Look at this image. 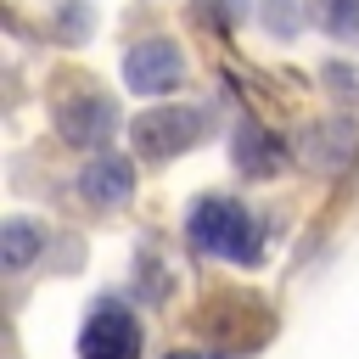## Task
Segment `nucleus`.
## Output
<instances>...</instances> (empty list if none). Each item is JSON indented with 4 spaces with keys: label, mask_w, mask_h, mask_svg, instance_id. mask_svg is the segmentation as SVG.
<instances>
[{
    "label": "nucleus",
    "mask_w": 359,
    "mask_h": 359,
    "mask_svg": "<svg viewBox=\"0 0 359 359\" xmlns=\"http://www.w3.org/2000/svg\"><path fill=\"white\" fill-rule=\"evenodd\" d=\"M79 353L84 359H135L140 353V325L118 297H101L79 331Z\"/></svg>",
    "instance_id": "nucleus-2"
},
{
    "label": "nucleus",
    "mask_w": 359,
    "mask_h": 359,
    "mask_svg": "<svg viewBox=\"0 0 359 359\" xmlns=\"http://www.w3.org/2000/svg\"><path fill=\"white\" fill-rule=\"evenodd\" d=\"M314 17H320V28L337 34V39H353V34H359V0H314Z\"/></svg>",
    "instance_id": "nucleus-10"
},
{
    "label": "nucleus",
    "mask_w": 359,
    "mask_h": 359,
    "mask_svg": "<svg viewBox=\"0 0 359 359\" xmlns=\"http://www.w3.org/2000/svg\"><path fill=\"white\" fill-rule=\"evenodd\" d=\"M45 241H39V230L28 224V219H11V224H0V269H28L34 264V252H39Z\"/></svg>",
    "instance_id": "nucleus-8"
},
{
    "label": "nucleus",
    "mask_w": 359,
    "mask_h": 359,
    "mask_svg": "<svg viewBox=\"0 0 359 359\" xmlns=\"http://www.w3.org/2000/svg\"><path fill=\"white\" fill-rule=\"evenodd\" d=\"M56 129H62V140H73V146H107L112 129H118V107H112L101 90H73V95H62V107H56Z\"/></svg>",
    "instance_id": "nucleus-3"
},
{
    "label": "nucleus",
    "mask_w": 359,
    "mask_h": 359,
    "mask_svg": "<svg viewBox=\"0 0 359 359\" xmlns=\"http://www.w3.org/2000/svg\"><path fill=\"white\" fill-rule=\"evenodd\" d=\"M196 135H202V112H191V107H157V112L135 118V151L140 157H174V151L196 146Z\"/></svg>",
    "instance_id": "nucleus-4"
},
{
    "label": "nucleus",
    "mask_w": 359,
    "mask_h": 359,
    "mask_svg": "<svg viewBox=\"0 0 359 359\" xmlns=\"http://www.w3.org/2000/svg\"><path fill=\"white\" fill-rule=\"evenodd\" d=\"M264 22L286 39V34H297V22H303V6L297 0H264Z\"/></svg>",
    "instance_id": "nucleus-11"
},
{
    "label": "nucleus",
    "mask_w": 359,
    "mask_h": 359,
    "mask_svg": "<svg viewBox=\"0 0 359 359\" xmlns=\"http://www.w3.org/2000/svg\"><path fill=\"white\" fill-rule=\"evenodd\" d=\"M180 50L168 45V39H140L129 56H123V79H129V90H140V95H163V90H174L180 84Z\"/></svg>",
    "instance_id": "nucleus-5"
},
{
    "label": "nucleus",
    "mask_w": 359,
    "mask_h": 359,
    "mask_svg": "<svg viewBox=\"0 0 359 359\" xmlns=\"http://www.w3.org/2000/svg\"><path fill=\"white\" fill-rule=\"evenodd\" d=\"M280 163V151H275V140L264 135V129H252V123H241L236 129V168L241 174H269Z\"/></svg>",
    "instance_id": "nucleus-9"
},
{
    "label": "nucleus",
    "mask_w": 359,
    "mask_h": 359,
    "mask_svg": "<svg viewBox=\"0 0 359 359\" xmlns=\"http://www.w3.org/2000/svg\"><path fill=\"white\" fill-rule=\"evenodd\" d=\"M185 230H191V241H196L202 252H213V258H230V264H252V258H258V224H252V213H247L241 202H230V196H202V202L191 208Z\"/></svg>",
    "instance_id": "nucleus-1"
},
{
    "label": "nucleus",
    "mask_w": 359,
    "mask_h": 359,
    "mask_svg": "<svg viewBox=\"0 0 359 359\" xmlns=\"http://www.w3.org/2000/svg\"><path fill=\"white\" fill-rule=\"evenodd\" d=\"M135 191V168L118 163V157H95L84 174H79V196L84 202H123Z\"/></svg>",
    "instance_id": "nucleus-7"
},
{
    "label": "nucleus",
    "mask_w": 359,
    "mask_h": 359,
    "mask_svg": "<svg viewBox=\"0 0 359 359\" xmlns=\"http://www.w3.org/2000/svg\"><path fill=\"white\" fill-rule=\"evenodd\" d=\"M213 17H219V22H224V28H230V22H236V17H241V0H213Z\"/></svg>",
    "instance_id": "nucleus-13"
},
{
    "label": "nucleus",
    "mask_w": 359,
    "mask_h": 359,
    "mask_svg": "<svg viewBox=\"0 0 359 359\" xmlns=\"http://www.w3.org/2000/svg\"><path fill=\"white\" fill-rule=\"evenodd\" d=\"M353 146H359L353 123L331 118V123H309V129H303V140H297V157H303L309 168H325V174H337V168L353 157Z\"/></svg>",
    "instance_id": "nucleus-6"
},
{
    "label": "nucleus",
    "mask_w": 359,
    "mask_h": 359,
    "mask_svg": "<svg viewBox=\"0 0 359 359\" xmlns=\"http://www.w3.org/2000/svg\"><path fill=\"white\" fill-rule=\"evenodd\" d=\"M168 359H202V353H168Z\"/></svg>",
    "instance_id": "nucleus-14"
},
{
    "label": "nucleus",
    "mask_w": 359,
    "mask_h": 359,
    "mask_svg": "<svg viewBox=\"0 0 359 359\" xmlns=\"http://www.w3.org/2000/svg\"><path fill=\"white\" fill-rule=\"evenodd\" d=\"M320 79H325V90H337V95H348V101L359 95V67H348V62H331Z\"/></svg>",
    "instance_id": "nucleus-12"
}]
</instances>
